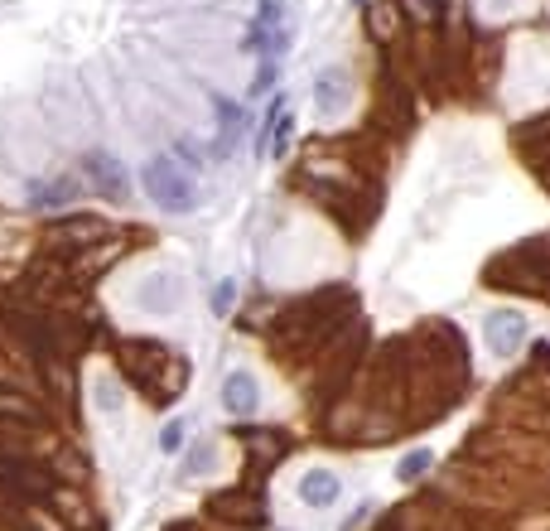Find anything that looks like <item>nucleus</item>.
I'll return each mask as SVG.
<instances>
[{
  "label": "nucleus",
  "mask_w": 550,
  "mask_h": 531,
  "mask_svg": "<svg viewBox=\"0 0 550 531\" xmlns=\"http://www.w3.org/2000/svg\"><path fill=\"white\" fill-rule=\"evenodd\" d=\"M179 444H184V420H169V425H164V435H160V450H164V454H175Z\"/></svg>",
  "instance_id": "1a4fd4ad"
},
{
  "label": "nucleus",
  "mask_w": 550,
  "mask_h": 531,
  "mask_svg": "<svg viewBox=\"0 0 550 531\" xmlns=\"http://www.w3.org/2000/svg\"><path fill=\"white\" fill-rule=\"evenodd\" d=\"M222 406L232 410V416H251V410H261V382L247 372V367H237L222 377Z\"/></svg>",
  "instance_id": "39448f33"
},
{
  "label": "nucleus",
  "mask_w": 550,
  "mask_h": 531,
  "mask_svg": "<svg viewBox=\"0 0 550 531\" xmlns=\"http://www.w3.org/2000/svg\"><path fill=\"white\" fill-rule=\"evenodd\" d=\"M314 107L323 116H343L353 107V78L343 73V68H323V73L314 78Z\"/></svg>",
  "instance_id": "7ed1b4c3"
},
{
  "label": "nucleus",
  "mask_w": 550,
  "mask_h": 531,
  "mask_svg": "<svg viewBox=\"0 0 550 531\" xmlns=\"http://www.w3.org/2000/svg\"><path fill=\"white\" fill-rule=\"evenodd\" d=\"M145 188H150V198L160 203L164 213H188L194 208V188H188V179L175 169V160H150L145 169Z\"/></svg>",
  "instance_id": "f257e3e1"
},
{
  "label": "nucleus",
  "mask_w": 550,
  "mask_h": 531,
  "mask_svg": "<svg viewBox=\"0 0 550 531\" xmlns=\"http://www.w3.org/2000/svg\"><path fill=\"white\" fill-rule=\"evenodd\" d=\"M338 498H343V478L333 469L314 464V469L300 473V503L304 507H333Z\"/></svg>",
  "instance_id": "423d86ee"
},
{
  "label": "nucleus",
  "mask_w": 550,
  "mask_h": 531,
  "mask_svg": "<svg viewBox=\"0 0 550 531\" xmlns=\"http://www.w3.org/2000/svg\"><path fill=\"white\" fill-rule=\"evenodd\" d=\"M92 406L101 410V416H116V410H122V391H116L111 377H97L92 382Z\"/></svg>",
  "instance_id": "0eeeda50"
},
{
  "label": "nucleus",
  "mask_w": 550,
  "mask_h": 531,
  "mask_svg": "<svg viewBox=\"0 0 550 531\" xmlns=\"http://www.w3.org/2000/svg\"><path fill=\"white\" fill-rule=\"evenodd\" d=\"M429 464H435V454H429V450H416V454H406V459H401L397 478H401V483H416V478H420Z\"/></svg>",
  "instance_id": "6e6552de"
},
{
  "label": "nucleus",
  "mask_w": 550,
  "mask_h": 531,
  "mask_svg": "<svg viewBox=\"0 0 550 531\" xmlns=\"http://www.w3.org/2000/svg\"><path fill=\"white\" fill-rule=\"evenodd\" d=\"M184 300V285L175 271H150V276L135 285V304H141L145 314H175Z\"/></svg>",
  "instance_id": "f03ea898"
},
{
  "label": "nucleus",
  "mask_w": 550,
  "mask_h": 531,
  "mask_svg": "<svg viewBox=\"0 0 550 531\" xmlns=\"http://www.w3.org/2000/svg\"><path fill=\"white\" fill-rule=\"evenodd\" d=\"M483 338H488V348L497 357H507V353H517L522 348V338H526V319L522 314H512V310H492L483 319Z\"/></svg>",
  "instance_id": "20e7f679"
},
{
  "label": "nucleus",
  "mask_w": 550,
  "mask_h": 531,
  "mask_svg": "<svg viewBox=\"0 0 550 531\" xmlns=\"http://www.w3.org/2000/svg\"><path fill=\"white\" fill-rule=\"evenodd\" d=\"M232 295H237V285L227 281V285H217V295H213V310H227L232 304Z\"/></svg>",
  "instance_id": "9d476101"
}]
</instances>
